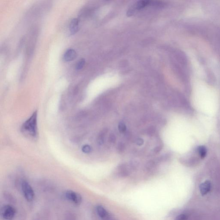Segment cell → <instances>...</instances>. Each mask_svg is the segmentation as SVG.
I'll return each mask as SVG.
<instances>
[{
  "instance_id": "obj_1",
  "label": "cell",
  "mask_w": 220,
  "mask_h": 220,
  "mask_svg": "<svg viewBox=\"0 0 220 220\" xmlns=\"http://www.w3.org/2000/svg\"><path fill=\"white\" fill-rule=\"evenodd\" d=\"M37 113L35 111L27 120L23 123L21 131L27 136L35 138L37 135Z\"/></svg>"
},
{
  "instance_id": "obj_2",
  "label": "cell",
  "mask_w": 220,
  "mask_h": 220,
  "mask_svg": "<svg viewBox=\"0 0 220 220\" xmlns=\"http://www.w3.org/2000/svg\"><path fill=\"white\" fill-rule=\"evenodd\" d=\"M21 188L25 199L28 202L32 201L34 198V192L30 184L26 181H23L21 184Z\"/></svg>"
},
{
  "instance_id": "obj_3",
  "label": "cell",
  "mask_w": 220,
  "mask_h": 220,
  "mask_svg": "<svg viewBox=\"0 0 220 220\" xmlns=\"http://www.w3.org/2000/svg\"><path fill=\"white\" fill-rule=\"evenodd\" d=\"M16 214V209L14 206L10 205H5L1 210L2 217L5 220H13Z\"/></svg>"
},
{
  "instance_id": "obj_4",
  "label": "cell",
  "mask_w": 220,
  "mask_h": 220,
  "mask_svg": "<svg viewBox=\"0 0 220 220\" xmlns=\"http://www.w3.org/2000/svg\"><path fill=\"white\" fill-rule=\"evenodd\" d=\"M64 196L67 200L71 201L75 205H80L82 202V198L81 195L73 190L66 191L64 193Z\"/></svg>"
},
{
  "instance_id": "obj_5",
  "label": "cell",
  "mask_w": 220,
  "mask_h": 220,
  "mask_svg": "<svg viewBox=\"0 0 220 220\" xmlns=\"http://www.w3.org/2000/svg\"><path fill=\"white\" fill-rule=\"evenodd\" d=\"M96 211L99 217L104 220H107L109 218L110 216L106 210L102 205L96 207Z\"/></svg>"
},
{
  "instance_id": "obj_6",
  "label": "cell",
  "mask_w": 220,
  "mask_h": 220,
  "mask_svg": "<svg viewBox=\"0 0 220 220\" xmlns=\"http://www.w3.org/2000/svg\"><path fill=\"white\" fill-rule=\"evenodd\" d=\"M77 53L74 49H70L67 50L64 55V60L66 62L74 60L77 57Z\"/></svg>"
},
{
  "instance_id": "obj_7",
  "label": "cell",
  "mask_w": 220,
  "mask_h": 220,
  "mask_svg": "<svg viewBox=\"0 0 220 220\" xmlns=\"http://www.w3.org/2000/svg\"><path fill=\"white\" fill-rule=\"evenodd\" d=\"M211 188V183L209 181H206L200 184L199 186L200 192L202 195L207 194L210 191Z\"/></svg>"
},
{
  "instance_id": "obj_8",
  "label": "cell",
  "mask_w": 220,
  "mask_h": 220,
  "mask_svg": "<svg viewBox=\"0 0 220 220\" xmlns=\"http://www.w3.org/2000/svg\"><path fill=\"white\" fill-rule=\"evenodd\" d=\"M79 21L78 19H74L71 21L70 25V32L72 34L77 33L79 28Z\"/></svg>"
},
{
  "instance_id": "obj_9",
  "label": "cell",
  "mask_w": 220,
  "mask_h": 220,
  "mask_svg": "<svg viewBox=\"0 0 220 220\" xmlns=\"http://www.w3.org/2000/svg\"><path fill=\"white\" fill-rule=\"evenodd\" d=\"M107 132V129H103L101 132L100 133L98 138V142L100 145H102L103 144L104 141L105 136L106 135Z\"/></svg>"
},
{
  "instance_id": "obj_10",
  "label": "cell",
  "mask_w": 220,
  "mask_h": 220,
  "mask_svg": "<svg viewBox=\"0 0 220 220\" xmlns=\"http://www.w3.org/2000/svg\"><path fill=\"white\" fill-rule=\"evenodd\" d=\"M199 154L202 159L204 158L206 156L207 154V150L206 147L204 146H200L198 148Z\"/></svg>"
},
{
  "instance_id": "obj_11",
  "label": "cell",
  "mask_w": 220,
  "mask_h": 220,
  "mask_svg": "<svg viewBox=\"0 0 220 220\" xmlns=\"http://www.w3.org/2000/svg\"><path fill=\"white\" fill-rule=\"evenodd\" d=\"M85 64V60L84 59H80V60L78 61V63L76 65V69L77 70H81L84 67Z\"/></svg>"
},
{
  "instance_id": "obj_12",
  "label": "cell",
  "mask_w": 220,
  "mask_h": 220,
  "mask_svg": "<svg viewBox=\"0 0 220 220\" xmlns=\"http://www.w3.org/2000/svg\"><path fill=\"white\" fill-rule=\"evenodd\" d=\"M82 150L83 153L86 154H88L91 152L92 148L89 145H83L82 147Z\"/></svg>"
},
{
  "instance_id": "obj_13",
  "label": "cell",
  "mask_w": 220,
  "mask_h": 220,
  "mask_svg": "<svg viewBox=\"0 0 220 220\" xmlns=\"http://www.w3.org/2000/svg\"><path fill=\"white\" fill-rule=\"evenodd\" d=\"M155 132V128L153 126L149 127L147 130V133L150 136H152L153 135H154Z\"/></svg>"
},
{
  "instance_id": "obj_14",
  "label": "cell",
  "mask_w": 220,
  "mask_h": 220,
  "mask_svg": "<svg viewBox=\"0 0 220 220\" xmlns=\"http://www.w3.org/2000/svg\"><path fill=\"white\" fill-rule=\"evenodd\" d=\"M125 144L122 142H119L117 146V149L120 152H122L125 150Z\"/></svg>"
},
{
  "instance_id": "obj_15",
  "label": "cell",
  "mask_w": 220,
  "mask_h": 220,
  "mask_svg": "<svg viewBox=\"0 0 220 220\" xmlns=\"http://www.w3.org/2000/svg\"><path fill=\"white\" fill-rule=\"evenodd\" d=\"M118 129L121 133H124L126 130V126L125 124L123 123H119L118 125Z\"/></svg>"
},
{
  "instance_id": "obj_16",
  "label": "cell",
  "mask_w": 220,
  "mask_h": 220,
  "mask_svg": "<svg viewBox=\"0 0 220 220\" xmlns=\"http://www.w3.org/2000/svg\"><path fill=\"white\" fill-rule=\"evenodd\" d=\"M188 218V216L187 215L181 214L176 217L175 220H187Z\"/></svg>"
},
{
  "instance_id": "obj_17",
  "label": "cell",
  "mask_w": 220,
  "mask_h": 220,
  "mask_svg": "<svg viewBox=\"0 0 220 220\" xmlns=\"http://www.w3.org/2000/svg\"><path fill=\"white\" fill-rule=\"evenodd\" d=\"M108 139L110 143H115L116 140L115 135H114V134H110L109 136Z\"/></svg>"
},
{
  "instance_id": "obj_18",
  "label": "cell",
  "mask_w": 220,
  "mask_h": 220,
  "mask_svg": "<svg viewBox=\"0 0 220 220\" xmlns=\"http://www.w3.org/2000/svg\"><path fill=\"white\" fill-rule=\"evenodd\" d=\"M155 165V163L154 162L152 161H150L149 162L147 163L146 165V168H147L148 170L151 169L153 167H154Z\"/></svg>"
},
{
  "instance_id": "obj_19",
  "label": "cell",
  "mask_w": 220,
  "mask_h": 220,
  "mask_svg": "<svg viewBox=\"0 0 220 220\" xmlns=\"http://www.w3.org/2000/svg\"><path fill=\"white\" fill-rule=\"evenodd\" d=\"M136 143L138 145H141L143 144L144 141L142 138H138L136 140Z\"/></svg>"
},
{
  "instance_id": "obj_20",
  "label": "cell",
  "mask_w": 220,
  "mask_h": 220,
  "mask_svg": "<svg viewBox=\"0 0 220 220\" xmlns=\"http://www.w3.org/2000/svg\"><path fill=\"white\" fill-rule=\"evenodd\" d=\"M162 149V147L160 146H159L156 147L154 149V152L155 153H158Z\"/></svg>"
}]
</instances>
